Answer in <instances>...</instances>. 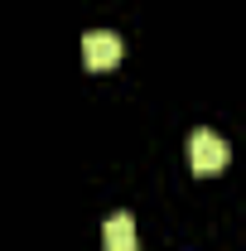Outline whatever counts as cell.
Listing matches in <instances>:
<instances>
[{
    "label": "cell",
    "mask_w": 246,
    "mask_h": 251,
    "mask_svg": "<svg viewBox=\"0 0 246 251\" xmlns=\"http://www.w3.org/2000/svg\"><path fill=\"white\" fill-rule=\"evenodd\" d=\"M101 247H106V251H135V218H130V213L106 218V227H101Z\"/></svg>",
    "instance_id": "3"
},
{
    "label": "cell",
    "mask_w": 246,
    "mask_h": 251,
    "mask_svg": "<svg viewBox=\"0 0 246 251\" xmlns=\"http://www.w3.org/2000/svg\"><path fill=\"white\" fill-rule=\"evenodd\" d=\"M184 155H188V169L208 179V174H222V169H227V155H232V150H227V140L213 135V130H193L188 145H184Z\"/></svg>",
    "instance_id": "1"
},
{
    "label": "cell",
    "mask_w": 246,
    "mask_h": 251,
    "mask_svg": "<svg viewBox=\"0 0 246 251\" xmlns=\"http://www.w3.org/2000/svg\"><path fill=\"white\" fill-rule=\"evenodd\" d=\"M121 39L111 29H92V34H82V63L92 68V73H106V68H116L121 63Z\"/></svg>",
    "instance_id": "2"
}]
</instances>
